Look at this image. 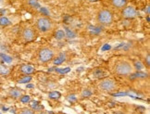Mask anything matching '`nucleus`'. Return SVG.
Wrapping results in <instances>:
<instances>
[{"label": "nucleus", "mask_w": 150, "mask_h": 114, "mask_svg": "<svg viewBox=\"0 0 150 114\" xmlns=\"http://www.w3.org/2000/svg\"><path fill=\"white\" fill-rule=\"evenodd\" d=\"M113 72L120 77H130L134 74L135 69L132 62L122 59L115 63L113 67Z\"/></svg>", "instance_id": "nucleus-1"}, {"label": "nucleus", "mask_w": 150, "mask_h": 114, "mask_svg": "<svg viewBox=\"0 0 150 114\" xmlns=\"http://www.w3.org/2000/svg\"><path fill=\"white\" fill-rule=\"evenodd\" d=\"M55 29V22L49 17L42 16L39 17L35 21V30L42 33V35H47L51 32H53Z\"/></svg>", "instance_id": "nucleus-2"}, {"label": "nucleus", "mask_w": 150, "mask_h": 114, "mask_svg": "<svg viewBox=\"0 0 150 114\" xmlns=\"http://www.w3.org/2000/svg\"><path fill=\"white\" fill-rule=\"evenodd\" d=\"M56 50L51 47H43L37 52V60L40 63H47L55 59Z\"/></svg>", "instance_id": "nucleus-3"}, {"label": "nucleus", "mask_w": 150, "mask_h": 114, "mask_svg": "<svg viewBox=\"0 0 150 114\" xmlns=\"http://www.w3.org/2000/svg\"><path fill=\"white\" fill-rule=\"evenodd\" d=\"M114 20L113 12L108 8H101L96 14V21L101 26H109Z\"/></svg>", "instance_id": "nucleus-4"}, {"label": "nucleus", "mask_w": 150, "mask_h": 114, "mask_svg": "<svg viewBox=\"0 0 150 114\" xmlns=\"http://www.w3.org/2000/svg\"><path fill=\"white\" fill-rule=\"evenodd\" d=\"M99 90H101L102 92H106V93H113L117 90L118 85L116 82L114 81L113 79L110 78H106V79H102L101 81L98 83L97 85Z\"/></svg>", "instance_id": "nucleus-5"}, {"label": "nucleus", "mask_w": 150, "mask_h": 114, "mask_svg": "<svg viewBox=\"0 0 150 114\" xmlns=\"http://www.w3.org/2000/svg\"><path fill=\"white\" fill-rule=\"evenodd\" d=\"M36 32L37 31L33 27H25L21 33V37L25 42H32L33 40H35L37 36Z\"/></svg>", "instance_id": "nucleus-6"}, {"label": "nucleus", "mask_w": 150, "mask_h": 114, "mask_svg": "<svg viewBox=\"0 0 150 114\" xmlns=\"http://www.w3.org/2000/svg\"><path fill=\"white\" fill-rule=\"evenodd\" d=\"M120 15H122L123 19L131 20V19H134L136 17H138L139 12H138V10L134 7V6L127 5L125 8H123L122 10H120Z\"/></svg>", "instance_id": "nucleus-7"}, {"label": "nucleus", "mask_w": 150, "mask_h": 114, "mask_svg": "<svg viewBox=\"0 0 150 114\" xmlns=\"http://www.w3.org/2000/svg\"><path fill=\"white\" fill-rule=\"evenodd\" d=\"M20 72L24 76L32 75L33 73L35 72V68H34L33 65H30V64H23L20 67Z\"/></svg>", "instance_id": "nucleus-8"}, {"label": "nucleus", "mask_w": 150, "mask_h": 114, "mask_svg": "<svg viewBox=\"0 0 150 114\" xmlns=\"http://www.w3.org/2000/svg\"><path fill=\"white\" fill-rule=\"evenodd\" d=\"M111 6L117 10H122L128 5V0H110Z\"/></svg>", "instance_id": "nucleus-9"}, {"label": "nucleus", "mask_w": 150, "mask_h": 114, "mask_svg": "<svg viewBox=\"0 0 150 114\" xmlns=\"http://www.w3.org/2000/svg\"><path fill=\"white\" fill-rule=\"evenodd\" d=\"M22 95H23L22 90L20 89V88H17V87L10 88L9 91H8V96L13 99H20Z\"/></svg>", "instance_id": "nucleus-10"}, {"label": "nucleus", "mask_w": 150, "mask_h": 114, "mask_svg": "<svg viewBox=\"0 0 150 114\" xmlns=\"http://www.w3.org/2000/svg\"><path fill=\"white\" fill-rule=\"evenodd\" d=\"M66 59V54L65 53H61L59 55H57V57H55L54 59V64L55 65H59L61 64L62 62H64Z\"/></svg>", "instance_id": "nucleus-11"}, {"label": "nucleus", "mask_w": 150, "mask_h": 114, "mask_svg": "<svg viewBox=\"0 0 150 114\" xmlns=\"http://www.w3.org/2000/svg\"><path fill=\"white\" fill-rule=\"evenodd\" d=\"M32 81V76L31 75H27V76H23L22 78L18 80V83L19 84H27L29 82Z\"/></svg>", "instance_id": "nucleus-12"}, {"label": "nucleus", "mask_w": 150, "mask_h": 114, "mask_svg": "<svg viewBox=\"0 0 150 114\" xmlns=\"http://www.w3.org/2000/svg\"><path fill=\"white\" fill-rule=\"evenodd\" d=\"M19 114H35V111L30 108H24V109H21L20 110Z\"/></svg>", "instance_id": "nucleus-13"}, {"label": "nucleus", "mask_w": 150, "mask_h": 114, "mask_svg": "<svg viewBox=\"0 0 150 114\" xmlns=\"http://www.w3.org/2000/svg\"><path fill=\"white\" fill-rule=\"evenodd\" d=\"M55 36L57 40H62L63 38L65 37V33L64 31H62V30H57L55 33Z\"/></svg>", "instance_id": "nucleus-14"}, {"label": "nucleus", "mask_w": 150, "mask_h": 114, "mask_svg": "<svg viewBox=\"0 0 150 114\" xmlns=\"http://www.w3.org/2000/svg\"><path fill=\"white\" fill-rule=\"evenodd\" d=\"M132 65H134L135 71H137V70L140 71V70H142V69H144V68H145V66H144V64L142 63L141 61H135Z\"/></svg>", "instance_id": "nucleus-15"}, {"label": "nucleus", "mask_w": 150, "mask_h": 114, "mask_svg": "<svg viewBox=\"0 0 150 114\" xmlns=\"http://www.w3.org/2000/svg\"><path fill=\"white\" fill-rule=\"evenodd\" d=\"M91 95H92V92L88 88L83 89V92H82V96H83V98H89V96H91Z\"/></svg>", "instance_id": "nucleus-16"}, {"label": "nucleus", "mask_w": 150, "mask_h": 114, "mask_svg": "<svg viewBox=\"0 0 150 114\" xmlns=\"http://www.w3.org/2000/svg\"><path fill=\"white\" fill-rule=\"evenodd\" d=\"M9 23H10V21L7 18H5V17H3V18L0 19V24H1L2 26H7Z\"/></svg>", "instance_id": "nucleus-17"}, {"label": "nucleus", "mask_w": 150, "mask_h": 114, "mask_svg": "<svg viewBox=\"0 0 150 114\" xmlns=\"http://www.w3.org/2000/svg\"><path fill=\"white\" fill-rule=\"evenodd\" d=\"M20 100L22 102V103H28V102H30L31 98H30V96H23V95H22L21 98H20Z\"/></svg>", "instance_id": "nucleus-18"}, {"label": "nucleus", "mask_w": 150, "mask_h": 114, "mask_svg": "<svg viewBox=\"0 0 150 114\" xmlns=\"http://www.w3.org/2000/svg\"><path fill=\"white\" fill-rule=\"evenodd\" d=\"M59 96H60V94L57 92H53V93L49 94V98H59Z\"/></svg>", "instance_id": "nucleus-19"}, {"label": "nucleus", "mask_w": 150, "mask_h": 114, "mask_svg": "<svg viewBox=\"0 0 150 114\" xmlns=\"http://www.w3.org/2000/svg\"><path fill=\"white\" fill-rule=\"evenodd\" d=\"M0 72H1L2 73H7L8 72V70H7V68H6V67L0 65Z\"/></svg>", "instance_id": "nucleus-20"}, {"label": "nucleus", "mask_w": 150, "mask_h": 114, "mask_svg": "<svg viewBox=\"0 0 150 114\" xmlns=\"http://www.w3.org/2000/svg\"><path fill=\"white\" fill-rule=\"evenodd\" d=\"M149 58H150V57H149V54L146 56V62H147V63H146V66H147V68L149 67Z\"/></svg>", "instance_id": "nucleus-21"}, {"label": "nucleus", "mask_w": 150, "mask_h": 114, "mask_svg": "<svg viewBox=\"0 0 150 114\" xmlns=\"http://www.w3.org/2000/svg\"><path fill=\"white\" fill-rule=\"evenodd\" d=\"M89 2H96V1H99V0H88Z\"/></svg>", "instance_id": "nucleus-22"}, {"label": "nucleus", "mask_w": 150, "mask_h": 114, "mask_svg": "<svg viewBox=\"0 0 150 114\" xmlns=\"http://www.w3.org/2000/svg\"><path fill=\"white\" fill-rule=\"evenodd\" d=\"M114 114H125L124 112H116V113H114Z\"/></svg>", "instance_id": "nucleus-23"}, {"label": "nucleus", "mask_w": 150, "mask_h": 114, "mask_svg": "<svg viewBox=\"0 0 150 114\" xmlns=\"http://www.w3.org/2000/svg\"><path fill=\"white\" fill-rule=\"evenodd\" d=\"M2 83V77H1V75H0V84Z\"/></svg>", "instance_id": "nucleus-24"}, {"label": "nucleus", "mask_w": 150, "mask_h": 114, "mask_svg": "<svg viewBox=\"0 0 150 114\" xmlns=\"http://www.w3.org/2000/svg\"><path fill=\"white\" fill-rule=\"evenodd\" d=\"M0 114H1V113H0Z\"/></svg>", "instance_id": "nucleus-25"}]
</instances>
